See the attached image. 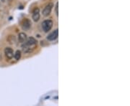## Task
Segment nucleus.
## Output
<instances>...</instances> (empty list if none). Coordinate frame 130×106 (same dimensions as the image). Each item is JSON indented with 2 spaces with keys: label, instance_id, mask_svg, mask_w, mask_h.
<instances>
[{
  "label": "nucleus",
  "instance_id": "obj_8",
  "mask_svg": "<svg viewBox=\"0 0 130 106\" xmlns=\"http://www.w3.org/2000/svg\"><path fill=\"white\" fill-rule=\"evenodd\" d=\"M27 40V34L26 33L21 32L18 34V41L20 43H24Z\"/></svg>",
  "mask_w": 130,
  "mask_h": 106
},
{
  "label": "nucleus",
  "instance_id": "obj_3",
  "mask_svg": "<svg viewBox=\"0 0 130 106\" xmlns=\"http://www.w3.org/2000/svg\"><path fill=\"white\" fill-rule=\"evenodd\" d=\"M53 7V4L52 3H49L48 5H46L45 7V8L43 9V12H42V15L44 16H48L52 12V8Z\"/></svg>",
  "mask_w": 130,
  "mask_h": 106
},
{
  "label": "nucleus",
  "instance_id": "obj_5",
  "mask_svg": "<svg viewBox=\"0 0 130 106\" xmlns=\"http://www.w3.org/2000/svg\"><path fill=\"white\" fill-rule=\"evenodd\" d=\"M4 54L7 59L11 60L14 56V51L11 47H6L4 49Z\"/></svg>",
  "mask_w": 130,
  "mask_h": 106
},
{
  "label": "nucleus",
  "instance_id": "obj_10",
  "mask_svg": "<svg viewBox=\"0 0 130 106\" xmlns=\"http://www.w3.org/2000/svg\"><path fill=\"white\" fill-rule=\"evenodd\" d=\"M9 37H8V39H7V41L9 42V44H11V45H12V44H14L15 42V36H9Z\"/></svg>",
  "mask_w": 130,
  "mask_h": 106
},
{
  "label": "nucleus",
  "instance_id": "obj_12",
  "mask_svg": "<svg viewBox=\"0 0 130 106\" xmlns=\"http://www.w3.org/2000/svg\"><path fill=\"white\" fill-rule=\"evenodd\" d=\"M2 1H4V0H2Z\"/></svg>",
  "mask_w": 130,
  "mask_h": 106
},
{
  "label": "nucleus",
  "instance_id": "obj_9",
  "mask_svg": "<svg viewBox=\"0 0 130 106\" xmlns=\"http://www.w3.org/2000/svg\"><path fill=\"white\" fill-rule=\"evenodd\" d=\"M21 51L20 50H17L16 52H15V53L14 54V57H15V59L16 60H19L20 59V57H21Z\"/></svg>",
  "mask_w": 130,
  "mask_h": 106
},
{
  "label": "nucleus",
  "instance_id": "obj_1",
  "mask_svg": "<svg viewBox=\"0 0 130 106\" xmlns=\"http://www.w3.org/2000/svg\"><path fill=\"white\" fill-rule=\"evenodd\" d=\"M42 29L45 32H48L52 30V27H53V22L51 19H46L44 20L42 22Z\"/></svg>",
  "mask_w": 130,
  "mask_h": 106
},
{
  "label": "nucleus",
  "instance_id": "obj_2",
  "mask_svg": "<svg viewBox=\"0 0 130 106\" xmlns=\"http://www.w3.org/2000/svg\"><path fill=\"white\" fill-rule=\"evenodd\" d=\"M25 47H27L32 49H34L35 46L37 45V41L33 37H29L27 40H26Z\"/></svg>",
  "mask_w": 130,
  "mask_h": 106
},
{
  "label": "nucleus",
  "instance_id": "obj_6",
  "mask_svg": "<svg viewBox=\"0 0 130 106\" xmlns=\"http://www.w3.org/2000/svg\"><path fill=\"white\" fill-rule=\"evenodd\" d=\"M32 18L34 22H38L40 19V9L39 8H35L33 12Z\"/></svg>",
  "mask_w": 130,
  "mask_h": 106
},
{
  "label": "nucleus",
  "instance_id": "obj_4",
  "mask_svg": "<svg viewBox=\"0 0 130 106\" xmlns=\"http://www.w3.org/2000/svg\"><path fill=\"white\" fill-rule=\"evenodd\" d=\"M31 21L28 19H26L23 20V23H22V28L23 30H28L30 27H31Z\"/></svg>",
  "mask_w": 130,
  "mask_h": 106
},
{
  "label": "nucleus",
  "instance_id": "obj_11",
  "mask_svg": "<svg viewBox=\"0 0 130 106\" xmlns=\"http://www.w3.org/2000/svg\"><path fill=\"white\" fill-rule=\"evenodd\" d=\"M59 7V4L56 3V7H55V11H56V14L57 16H58V15H59V14H58V13H59V12H58V8H59V7Z\"/></svg>",
  "mask_w": 130,
  "mask_h": 106
},
{
  "label": "nucleus",
  "instance_id": "obj_7",
  "mask_svg": "<svg viewBox=\"0 0 130 106\" xmlns=\"http://www.w3.org/2000/svg\"><path fill=\"white\" fill-rule=\"evenodd\" d=\"M58 35H59V30H54L53 32H52L47 37V40L49 41L55 40L58 37Z\"/></svg>",
  "mask_w": 130,
  "mask_h": 106
}]
</instances>
